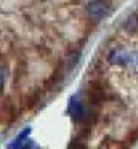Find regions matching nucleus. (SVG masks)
<instances>
[{"mask_svg": "<svg viewBox=\"0 0 138 149\" xmlns=\"http://www.w3.org/2000/svg\"><path fill=\"white\" fill-rule=\"evenodd\" d=\"M108 11H109V3L104 2V0H93V2H90L87 5V13H88V16L96 18V19L106 16Z\"/></svg>", "mask_w": 138, "mask_h": 149, "instance_id": "obj_1", "label": "nucleus"}, {"mask_svg": "<svg viewBox=\"0 0 138 149\" xmlns=\"http://www.w3.org/2000/svg\"><path fill=\"white\" fill-rule=\"evenodd\" d=\"M85 109H87V107H83V104L80 103L79 100H77V96H72V98L69 100V106H67V111H69L71 117H72L76 122H82L83 114H85Z\"/></svg>", "mask_w": 138, "mask_h": 149, "instance_id": "obj_2", "label": "nucleus"}, {"mask_svg": "<svg viewBox=\"0 0 138 149\" xmlns=\"http://www.w3.org/2000/svg\"><path fill=\"white\" fill-rule=\"evenodd\" d=\"M29 133H31V128L27 127V128H24L18 136H16V139H13V143L8 146V149H22L26 146V143L29 141V139H27Z\"/></svg>", "mask_w": 138, "mask_h": 149, "instance_id": "obj_3", "label": "nucleus"}, {"mask_svg": "<svg viewBox=\"0 0 138 149\" xmlns=\"http://www.w3.org/2000/svg\"><path fill=\"white\" fill-rule=\"evenodd\" d=\"M108 59H109L111 64H125L127 59H128V56H127V53H125L124 50L116 48V50H112V52L109 53Z\"/></svg>", "mask_w": 138, "mask_h": 149, "instance_id": "obj_4", "label": "nucleus"}, {"mask_svg": "<svg viewBox=\"0 0 138 149\" xmlns=\"http://www.w3.org/2000/svg\"><path fill=\"white\" fill-rule=\"evenodd\" d=\"M124 29L127 31L128 34H135L138 32V15H130V16H127V19L124 21Z\"/></svg>", "mask_w": 138, "mask_h": 149, "instance_id": "obj_5", "label": "nucleus"}, {"mask_svg": "<svg viewBox=\"0 0 138 149\" xmlns=\"http://www.w3.org/2000/svg\"><path fill=\"white\" fill-rule=\"evenodd\" d=\"M67 149H88V148H87V143L82 138H74L67 144Z\"/></svg>", "mask_w": 138, "mask_h": 149, "instance_id": "obj_6", "label": "nucleus"}, {"mask_svg": "<svg viewBox=\"0 0 138 149\" xmlns=\"http://www.w3.org/2000/svg\"><path fill=\"white\" fill-rule=\"evenodd\" d=\"M3 84H5V77H3V71L0 69V93L3 90Z\"/></svg>", "mask_w": 138, "mask_h": 149, "instance_id": "obj_7", "label": "nucleus"}]
</instances>
